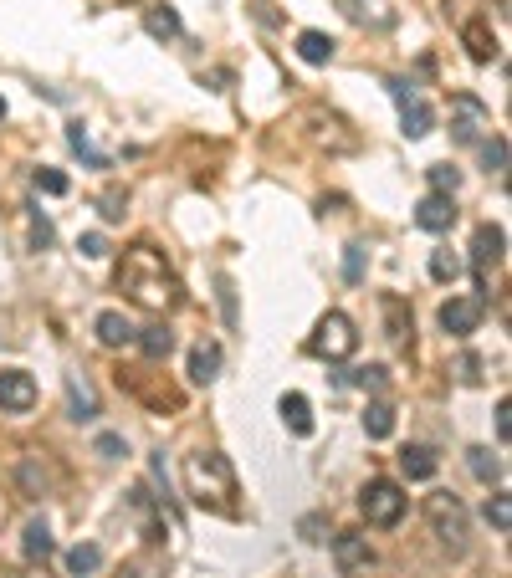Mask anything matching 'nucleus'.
Returning <instances> with one entry per match:
<instances>
[{"instance_id": "nucleus-1", "label": "nucleus", "mask_w": 512, "mask_h": 578, "mask_svg": "<svg viewBox=\"0 0 512 578\" xmlns=\"http://www.w3.org/2000/svg\"><path fill=\"white\" fill-rule=\"evenodd\" d=\"M113 282H118V292L134 302V307H144V313H159V318H164V313H175V307H180V277H175V266H169L164 251L149 246V241H134V246L123 251Z\"/></svg>"}, {"instance_id": "nucleus-2", "label": "nucleus", "mask_w": 512, "mask_h": 578, "mask_svg": "<svg viewBox=\"0 0 512 578\" xmlns=\"http://www.w3.org/2000/svg\"><path fill=\"white\" fill-rule=\"evenodd\" d=\"M185 497L200 512H216V517H241V486H236V466L221 451H195L185 456Z\"/></svg>"}, {"instance_id": "nucleus-3", "label": "nucleus", "mask_w": 512, "mask_h": 578, "mask_svg": "<svg viewBox=\"0 0 512 578\" xmlns=\"http://www.w3.org/2000/svg\"><path fill=\"white\" fill-rule=\"evenodd\" d=\"M425 522H431L436 543H441L451 558H466V548H472V517H466L461 497L431 492V497H425Z\"/></svg>"}, {"instance_id": "nucleus-4", "label": "nucleus", "mask_w": 512, "mask_h": 578, "mask_svg": "<svg viewBox=\"0 0 512 578\" xmlns=\"http://www.w3.org/2000/svg\"><path fill=\"white\" fill-rule=\"evenodd\" d=\"M354 348H359V333H354L349 313H323L313 338H308V353H318V359H328V364H344Z\"/></svg>"}, {"instance_id": "nucleus-5", "label": "nucleus", "mask_w": 512, "mask_h": 578, "mask_svg": "<svg viewBox=\"0 0 512 578\" xmlns=\"http://www.w3.org/2000/svg\"><path fill=\"white\" fill-rule=\"evenodd\" d=\"M359 512L369 517V527H395V522L405 517V492H400V481H390V476L364 481V492H359Z\"/></svg>"}, {"instance_id": "nucleus-6", "label": "nucleus", "mask_w": 512, "mask_h": 578, "mask_svg": "<svg viewBox=\"0 0 512 578\" xmlns=\"http://www.w3.org/2000/svg\"><path fill=\"white\" fill-rule=\"evenodd\" d=\"M487 128H492V108H487V103L466 98V93L451 98V139H456V144H482Z\"/></svg>"}, {"instance_id": "nucleus-7", "label": "nucleus", "mask_w": 512, "mask_h": 578, "mask_svg": "<svg viewBox=\"0 0 512 578\" xmlns=\"http://www.w3.org/2000/svg\"><path fill=\"white\" fill-rule=\"evenodd\" d=\"M390 98L400 103V128H405V139H425V133L436 128V113L431 103H425L410 82H390Z\"/></svg>"}, {"instance_id": "nucleus-8", "label": "nucleus", "mask_w": 512, "mask_h": 578, "mask_svg": "<svg viewBox=\"0 0 512 578\" xmlns=\"http://www.w3.org/2000/svg\"><path fill=\"white\" fill-rule=\"evenodd\" d=\"M482 313H487V297H482V292L451 297V302L441 307V328H446L451 338H472V333H477V323H482Z\"/></svg>"}, {"instance_id": "nucleus-9", "label": "nucleus", "mask_w": 512, "mask_h": 578, "mask_svg": "<svg viewBox=\"0 0 512 578\" xmlns=\"http://www.w3.org/2000/svg\"><path fill=\"white\" fill-rule=\"evenodd\" d=\"M36 410V379L26 369H0V415H31Z\"/></svg>"}, {"instance_id": "nucleus-10", "label": "nucleus", "mask_w": 512, "mask_h": 578, "mask_svg": "<svg viewBox=\"0 0 512 578\" xmlns=\"http://www.w3.org/2000/svg\"><path fill=\"white\" fill-rule=\"evenodd\" d=\"M333 558H338V568H344L349 578H364L374 568V548H369V538H359V532L333 538Z\"/></svg>"}, {"instance_id": "nucleus-11", "label": "nucleus", "mask_w": 512, "mask_h": 578, "mask_svg": "<svg viewBox=\"0 0 512 578\" xmlns=\"http://www.w3.org/2000/svg\"><path fill=\"white\" fill-rule=\"evenodd\" d=\"M338 11H344L354 26H369V31H390L395 26V6H390V0H338Z\"/></svg>"}, {"instance_id": "nucleus-12", "label": "nucleus", "mask_w": 512, "mask_h": 578, "mask_svg": "<svg viewBox=\"0 0 512 578\" xmlns=\"http://www.w3.org/2000/svg\"><path fill=\"white\" fill-rule=\"evenodd\" d=\"M451 220H456V200H451V195H436V190H431V195L415 205V226L431 231V236L451 231Z\"/></svg>"}, {"instance_id": "nucleus-13", "label": "nucleus", "mask_w": 512, "mask_h": 578, "mask_svg": "<svg viewBox=\"0 0 512 578\" xmlns=\"http://www.w3.org/2000/svg\"><path fill=\"white\" fill-rule=\"evenodd\" d=\"M461 41H466V57H472V62H492V57L502 52L497 36H492V26H487L482 16H472V21L461 26Z\"/></svg>"}, {"instance_id": "nucleus-14", "label": "nucleus", "mask_w": 512, "mask_h": 578, "mask_svg": "<svg viewBox=\"0 0 512 578\" xmlns=\"http://www.w3.org/2000/svg\"><path fill=\"white\" fill-rule=\"evenodd\" d=\"M221 359H226L221 343H216V338H200V343L190 348V379H195V384H210V379L221 374Z\"/></svg>"}, {"instance_id": "nucleus-15", "label": "nucleus", "mask_w": 512, "mask_h": 578, "mask_svg": "<svg viewBox=\"0 0 512 578\" xmlns=\"http://www.w3.org/2000/svg\"><path fill=\"white\" fill-rule=\"evenodd\" d=\"M277 415H282V425H287L292 435H313V405H308L297 389L277 399Z\"/></svg>"}, {"instance_id": "nucleus-16", "label": "nucleus", "mask_w": 512, "mask_h": 578, "mask_svg": "<svg viewBox=\"0 0 512 578\" xmlns=\"http://www.w3.org/2000/svg\"><path fill=\"white\" fill-rule=\"evenodd\" d=\"M93 333H98V343H103V348H128V343H134V338H139V328H134V323H128L123 313H98V323H93Z\"/></svg>"}, {"instance_id": "nucleus-17", "label": "nucleus", "mask_w": 512, "mask_h": 578, "mask_svg": "<svg viewBox=\"0 0 512 578\" xmlns=\"http://www.w3.org/2000/svg\"><path fill=\"white\" fill-rule=\"evenodd\" d=\"M502 246H507L502 226H477V236H472V261H477V272H487V266L502 261Z\"/></svg>"}, {"instance_id": "nucleus-18", "label": "nucleus", "mask_w": 512, "mask_h": 578, "mask_svg": "<svg viewBox=\"0 0 512 578\" xmlns=\"http://www.w3.org/2000/svg\"><path fill=\"white\" fill-rule=\"evenodd\" d=\"M364 435L369 440H390L395 435V405L390 399H374V405L364 410Z\"/></svg>"}, {"instance_id": "nucleus-19", "label": "nucleus", "mask_w": 512, "mask_h": 578, "mask_svg": "<svg viewBox=\"0 0 512 578\" xmlns=\"http://www.w3.org/2000/svg\"><path fill=\"white\" fill-rule=\"evenodd\" d=\"M436 466H441L436 451H425V446H405V451H400V471H405L410 481H431Z\"/></svg>"}, {"instance_id": "nucleus-20", "label": "nucleus", "mask_w": 512, "mask_h": 578, "mask_svg": "<svg viewBox=\"0 0 512 578\" xmlns=\"http://www.w3.org/2000/svg\"><path fill=\"white\" fill-rule=\"evenodd\" d=\"M21 548H26V558H31V563H47V558H52V548H57V543H52V532H47V522H41V517H31V522H26V543H21Z\"/></svg>"}, {"instance_id": "nucleus-21", "label": "nucleus", "mask_w": 512, "mask_h": 578, "mask_svg": "<svg viewBox=\"0 0 512 578\" xmlns=\"http://www.w3.org/2000/svg\"><path fill=\"white\" fill-rule=\"evenodd\" d=\"M98 568H103V548H98V543L67 548V573H72V578H88V573H98Z\"/></svg>"}, {"instance_id": "nucleus-22", "label": "nucleus", "mask_w": 512, "mask_h": 578, "mask_svg": "<svg viewBox=\"0 0 512 578\" xmlns=\"http://www.w3.org/2000/svg\"><path fill=\"white\" fill-rule=\"evenodd\" d=\"M297 57L313 62V67L333 62V36H323V31H303V36H297Z\"/></svg>"}, {"instance_id": "nucleus-23", "label": "nucleus", "mask_w": 512, "mask_h": 578, "mask_svg": "<svg viewBox=\"0 0 512 578\" xmlns=\"http://www.w3.org/2000/svg\"><path fill=\"white\" fill-rule=\"evenodd\" d=\"M67 405H72V420H93V415H98V394L72 374V379H67Z\"/></svg>"}, {"instance_id": "nucleus-24", "label": "nucleus", "mask_w": 512, "mask_h": 578, "mask_svg": "<svg viewBox=\"0 0 512 578\" xmlns=\"http://www.w3.org/2000/svg\"><path fill=\"white\" fill-rule=\"evenodd\" d=\"M134 343L144 348V359H154V364H159V359H169V348H175V333L154 323V328H139V338H134Z\"/></svg>"}, {"instance_id": "nucleus-25", "label": "nucleus", "mask_w": 512, "mask_h": 578, "mask_svg": "<svg viewBox=\"0 0 512 578\" xmlns=\"http://www.w3.org/2000/svg\"><path fill=\"white\" fill-rule=\"evenodd\" d=\"M144 31L159 36V41H175V36H180V16L169 11V6H149V11H144Z\"/></svg>"}, {"instance_id": "nucleus-26", "label": "nucleus", "mask_w": 512, "mask_h": 578, "mask_svg": "<svg viewBox=\"0 0 512 578\" xmlns=\"http://www.w3.org/2000/svg\"><path fill=\"white\" fill-rule=\"evenodd\" d=\"M466 466H472V476H477V481L502 486V461H497L492 451H482V446H477V451H466Z\"/></svg>"}, {"instance_id": "nucleus-27", "label": "nucleus", "mask_w": 512, "mask_h": 578, "mask_svg": "<svg viewBox=\"0 0 512 578\" xmlns=\"http://www.w3.org/2000/svg\"><path fill=\"white\" fill-rule=\"evenodd\" d=\"M379 307H384V318H390V343L405 348V333H410V323H405V302H400V297H384Z\"/></svg>"}, {"instance_id": "nucleus-28", "label": "nucleus", "mask_w": 512, "mask_h": 578, "mask_svg": "<svg viewBox=\"0 0 512 578\" xmlns=\"http://www.w3.org/2000/svg\"><path fill=\"white\" fill-rule=\"evenodd\" d=\"M431 277H436V282H456V277H461V256H456L451 246L431 251Z\"/></svg>"}, {"instance_id": "nucleus-29", "label": "nucleus", "mask_w": 512, "mask_h": 578, "mask_svg": "<svg viewBox=\"0 0 512 578\" xmlns=\"http://www.w3.org/2000/svg\"><path fill=\"white\" fill-rule=\"evenodd\" d=\"M67 139H72V149H77L82 159H93L98 169H108V154H98V149L88 144V128H82V123H72V128H67Z\"/></svg>"}, {"instance_id": "nucleus-30", "label": "nucleus", "mask_w": 512, "mask_h": 578, "mask_svg": "<svg viewBox=\"0 0 512 578\" xmlns=\"http://www.w3.org/2000/svg\"><path fill=\"white\" fill-rule=\"evenodd\" d=\"M31 185H36L41 195H67V174H62V169H36Z\"/></svg>"}, {"instance_id": "nucleus-31", "label": "nucleus", "mask_w": 512, "mask_h": 578, "mask_svg": "<svg viewBox=\"0 0 512 578\" xmlns=\"http://www.w3.org/2000/svg\"><path fill=\"white\" fill-rule=\"evenodd\" d=\"M482 159H487V169H492V174H502V169H507V139H502V133L482 139Z\"/></svg>"}, {"instance_id": "nucleus-32", "label": "nucleus", "mask_w": 512, "mask_h": 578, "mask_svg": "<svg viewBox=\"0 0 512 578\" xmlns=\"http://www.w3.org/2000/svg\"><path fill=\"white\" fill-rule=\"evenodd\" d=\"M456 185H461V174H456L451 164H431V190H436V195H451V200H456Z\"/></svg>"}, {"instance_id": "nucleus-33", "label": "nucleus", "mask_w": 512, "mask_h": 578, "mask_svg": "<svg viewBox=\"0 0 512 578\" xmlns=\"http://www.w3.org/2000/svg\"><path fill=\"white\" fill-rule=\"evenodd\" d=\"M487 522H492L497 532H512V502H507V492H497V497L487 502Z\"/></svg>"}, {"instance_id": "nucleus-34", "label": "nucleus", "mask_w": 512, "mask_h": 578, "mask_svg": "<svg viewBox=\"0 0 512 578\" xmlns=\"http://www.w3.org/2000/svg\"><path fill=\"white\" fill-rule=\"evenodd\" d=\"M149 573H164V558H154V553H144V558H134L118 578H149Z\"/></svg>"}, {"instance_id": "nucleus-35", "label": "nucleus", "mask_w": 512, "mask_h": 578, "mask_svg": "<svg viewBox=\"0 0 512 578\" xmlns=\"http://www.w3.org/2000/svg\"><path fill=\"white\" fill-rule=\"evenodd\" d=\"M349 384H359V389H374V394H379V389H384V369H379V364L354 369V374H349Z\"/></svg>"}, {"instance_id": "nucleus-36", "label": "nucleus", "mask_w": 512, "mask_h": 578, "mask_svg": "<svg viewBox=\"0 0 512 578\" xmlns=\"http://www.w3.org/2000/svg\"><path fill=\"white\" fill-rule=\"evenodd\" d=\"M98 456H108V461H118V456H128V446H123V435H113V430H103V435H98Z\"/></svg>"}, {"instance_id": "nucleus-37", "label": "nucleus", "mask_w": 512, "mask_h": 578, "mask_svg": "<svg viewBox=\"0 0 512 578\" xmlns=\"http://www.w3.org/2000/svg\"><path fill=\"white\" fill-rule=\"evenodd\" d=\"M77 251H82V256H88V261H98V256H108V241H103V231H88V236H82V241H77Z\"/></svg>"}, {"instance_id": "nucleus-38", "label": "nucleus", "mask_w": 512, "mask_h": 578, "mask_svg": "<svg viewBox=\"0 0 512 578\" xmlns=\"http://www.w3.org/2000/svg\"><path fill=\"white\" fill-rule=\"evenodd\" d=\"M344 277H349V282L364 277V246H349V256H344Z\"/></svg>"}, {"instance_id": "nucleus-39", "label": "nucleus", "mask_w": 512, "mask_h": 578, "mask_svg": "<svg viewBox=\"0 0 512 578\" xmlns=\"http://www.w3.org/2000/svg\"><path fill=\"white\" fill-rule=\"evenodd\" d=\"M497 440H502V446L512 440V405H507V399L497 405Z\"/></svg>"}, {"instance_id": "nucleus-40", "label": "nucleus", "mask_w": 512, "mask_h": 578, "mask_svg": "<svg viewBox=\"0 0 512 578\" xmlns=\"http://www.w3.org/2000/svg\"><path fill=\"white\" fill-rule=\"evenodd\" d=\"M118 205H123V195H118V190H108V195H103V215H108V220H118V215H123Z\"/></svg>"}, {"instance_id": "nucleus-41", "label": "nucleus", "mask_w": 512, "mask_h": 578, "mask_svg": "<svg viewBox=\"0 0 512 578\" xmlns=\"http://www.w3.org/2000/svg\"><path fill=\"white\" fill-rule=\"evenodd\" d=\"M6 578H47V573H6Z\"/></svg>"}, {"instance_id": "nucleus-42", "label": "nucleus", "mask_w": 512, "mask_h": 578, "mask_svg": "<svg viewBox=\"0 0 512 578\" xmlns=\"http://www.w3.org/2000/svg\"><path fill=\"white\" fill-rule=\"evenodd\" d=\"M0 118H6V103H0Z\"/></svg>"}]
</instances>
